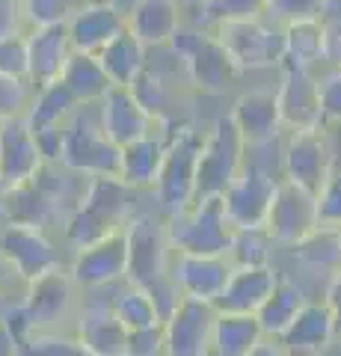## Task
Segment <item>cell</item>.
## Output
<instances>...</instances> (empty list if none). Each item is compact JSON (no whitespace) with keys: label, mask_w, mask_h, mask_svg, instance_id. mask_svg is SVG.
Returning <instances> with one entry per match:
<instances>
[{"label":"cell","mask_w":341,"mask_h":356,"mask_svg":"<svg viewBox=\"0 0 341 356\" xmlns=\"http://www.w3.org/2000/svg\"><path fill=\"white\" fill-rule=\"evenodd\" d=\"M324 303L333 312V321H335V341L341 344V267L335 273H329V282H326V291H324Z\"/></svg>","instance_id":"cell-52"},{"label":"cell","mask_w":341,"mask_h":356,"mask_svg":"<svg viewBox=\"0 0 341 356\" xmlns=\"http://www.w3.org/2000/svg\"><path fill=\"white\" fill-rule=\"evenodd\" d=\"M0 252L6 255V261L15 267V273L24 282L53 270V267H63L60 252L53 247V241L48 238V232L36 226L3 222L0 226Z\"/></svg>","instance_id":"cell-14"},{"label":"cell","mask_w":341,"mask_h":356,"mask_svg":"<svg viewBox=\"0 0 341 356\" xmlns=\"http://www.w3.org/2000/svg\"><path fill=\"white\" fill-rule=\"evenodd\" d=\"M30 102H33L30 81H15V77L0 74V122L24 119Z\"/></svg>","instance_id":"cell-42"},{"label":"cell","mask_w":341,"mask_h":356,"mask_svg":"<svg viewBox=\"0 0 341 356\" xmlns=\"http://www.w3.org/2000/svg\"><path fill=\"white\" fill-rule=\"evenodd\" d=\"M232 270L235 267L226 255L172 252V259H169V280L178 285L181 297L205 300V303H214L219 297V291L226 288Z\"/></svg>","instance_id":"cell-18"},{"label":"cell","mask_w":341,"mask_h":356,"mask_svg":"<svg viewBox=\"0 0 341 356\" xmlns=\"http://www.w3.org/2000/svg\"><path fill=\"white\" fill-rule=\"evenodd\" d=\"M24 6V24L30 27H51L65 24L74 13V0H21Z\"/></svg>","instance_id":"cell-41"},{"label":"cell","mask_w":341,"mask_h":356,"mask_svg":"<svg viewBox=\"0 0 341 356\" xmlns=\"http://www.w3.org/2000/svg\"><path fill=\"white\" fill-rule=\"evenodd\" d=\"M167 48L184 63V74L193 89L205 95H219L238 81V65L214 33L184 24L172 33Z\"/></svg>","instance_id":"cell-2"},{"label":"cell","mask_w":341,"mask_h":356,"mask_svg":"<svg viewBox=\"0 0 341 356\" xmlns=\"http://www.w3.org/2000/svg\"><path fill=\"white\" fill-rule=\"evenodd\" d=\"M27 39V81L33 89L53 83L63 72L65 60L72 57V42L65 24L51 27H30L24 30Z\"/></svg>","instance_id":"cell-21"},{"label":"cell","mask_w":341,"mask_h":356,"mask_svg":"<svg viewBox=\"0 0 341 356\" xmlns=\"http://www.w3.org/2000/svg\"><path fill=\"white\" fill-rule=\"evenodd\" d=\"M205 131L178 122L163 152V163L155 181V196L160 202V214L169 217L175 211L187 208L196 199V163H199Z\"/></svg>","instance_id":"cell-4"},{"label":"cell","mask_w":341,"mask_h":356,"mask_svg":"<svg viewBox=\"0 0 341 356\" xmlns=\"http://www.w3.org/2000/svg\"><path fill=\"white\" fill-rule=\"evenodd\" d=\"M247 161V146L240 140L232 116H217L214 125L205 131L199 163H196V199L199 196H219L232 184Z\"/></svg>","instance_id":"cell-6"},{"label":"cell","mask_w":341,"mask_h":356,"mask_svg":"<svg viewBox=\"0 0 341 356\" xmlns=\"http://www.w3.org/2000/svg\"><path fill=\"white\" fill-rule=\"evenodd\" d=\"M128 89L134 92V98L142 104V110H146L151 119L169 116V86H167V81H163V74L151 69L149 63L142 65V72L131 81Z\"/></svg>","instance_id":"cell-40"},{"label":"cell","mask_w":341,"mask_h":356,"mask_svg":"<svg viewBox=\"0 0 341 356\" xmlns=\"http://www.w3.org/2000/svg\"><path fill=\"white\" fill-rule=\"evenodd\" d=\"M149 291L151 297V303H155V312H158V318H160V324L172 315V309L178 306V300H181V291H178V285H175L169 280V273L167 276H160V280L155 282H149V285H142Z\"/></svg>","instance_id":"cell-49"},{"label":"cell","mask_w":341,"mask_h":356,"mask_svg":"<svg viewBox=\"0 0 341 356\" xmlns=\"http://www.w3.org/2000/svg\"><path fill=\"white\" fill-rule=\"evenodd\" d=\"M217 309L214 303L181 297L163 321V356H208Z\"/></svg>","instance_id":"cell-12"},{"label":"cell","mask_w":341,"mask_h":356,"mask_svg":"<svg viewBox=\"0 0 341 356\" xmlns=\"http://www.w3.org/2000/svg\"><path fill=\"white\" fill-rule=\"evenodd\" d=\"M125 241H128L125 282L149 285L169 273L172 250L167 241V220L163 217L137 211V214L125 222Z\"/></svg>","instance_id":"cell-7"},{"label":"cell","mask_w":341,"mask_h":356,"mask_svg":"<svg viewBox=\"0 0 341 356\" xmlns=\"http://www.w3.org/2000/svg\"><path fill=\"white\" fill-rule=\"evenodd\" d=\"M279 178L282 175H276L273 170L261 166L256 158L247 154L240 172L219 193L228 222L235 229H264V217H267V208H270V199H273Z\"/></svg>","instance_id":"cell-8"},{"label":"cell","mask_w":341,"mask_h":356,"mask_svg":"<svg viewBox=\"0 0 341 356\" xmlns=\"http://www.w3.org/2000/svg\"><path fill=\"white\" fill-rule=\"evenodd\" d=\"M326 0H267L264 15L276 24H291V21H306V18H321Z\"/></svg>","instance_id":"cell-43"},{"label":"cell","mask_w":341,"mask_h":356,"mask_svg":"<svg viewBox=\"0 0 341 356\" xmlns=\"http://www.w3.org/2000/svg\"><path fill=\"white\" fill-rule=\"evenodd\" d=\"M116 229L119 226H113L110 220H104L98 211H92L90 205H83V202L63 220V235H65V243H69L72 250L90 247V243L101 241L104 235H110V232H116Z\"/></svg>","instance_id":"cell-36"},{"label":"cell","mask_w":341,"mask_h":356,"mask_svg":"<svg viewBox=\"0 0 341 356\" xmlns=\"http://www.w3.org/2000/svg\"><path fill=\"white\" fill-rule=\"evenodd\" d=\"M208 356H219V353H214V350H208Z\"/></svg>","instance_id":"cell-58"},{"label":"cell","mask_w":341,"mask_h":356,"mask_svg":"<svg viewBox=\"0 0 341 356\" xmlns=\"http://www.w3.org/2000/svg\"><path fill=\"white\" fill-rule=\"evenodd\" d=\"M273 247L276 243L270 241V235L264 229H235L226 259L232 261V267H264V264H270Z\"/></svg>","instance_id":"cell-38"},{"label":"cell","mask_w":341,"mask_h":356,"mask_svg":"<svg viewBox=\"0 0 341 356\" xmlns=\"http://www.w3.org/2000/svg\"><path fill=\"white\" fill-rule=\"evenodd\" d=\"M279 280V270L270 264L264 267H235L228 276L226 288L214 300L217 312H244V315H256V309L264 303V297L273 291Z\"/></svg>","instance_id":"cell-24"},{"label":"cell","mask_w":341,"mask_h":356,"mask_svg":"<svg viewBox=\"0 0 341 356\" xmlns=\"http://www.w3.org/2000/svg\"><path fill=\"white\" fill-rule=\"evenodd\" d=\"M285 42V60L282 65H294V69H315L321 63V18H306L291 21L282 27Z\"/></svg>","instance_id":"cell-34"},{"label":"cell","mask_w":341,"mask_h":356,"mask_svg":"<svg viewBox=\"0 0 341 356\" xmlns=\"http://www.w3.org/2000/svg\"><path fill=\"white\" fill-rule=\"evenodd\" d=\"M0 356H18V336L0 315Z\"/></svg>","instance_id":"cell-54"},{"label":"cell","mask_w":341,"mask_h":356,"mask_svg":"<svg viewBox=\"0 0 341 356\" xmlns=\"http://www.w3.org/2000/svg\"><path fill=\"white\" fill-rule=\"evenodd\" d=\"M291 356H324V353H315V350H291Z\"/></svg>","instance_id":"cell-56"},{"label":"cell","mask_w":341,"mask_h":356,"mask_svg":"<svg viewBox=\"0 0 341 356\" xmlns=\"http://www.w3.org/2000/svg\"><path fill=\"white\" fill-rule=\"evenodd\" d=\"M125 27V13H119L113 3H81L65 21L72 51L78 54H98Z\"/></svg>","instance_id":"cell-23"},{"label":"cell","mask_w":341,"mask_h":356,"mask_svg":"<svg viewBox=\"0 0 341 356\" xmlns=\"http://www.w3.org/2000/svg\"><path fill=\"white\" fill-rule=\"evenodd\" d=\"M74 339L90 356H125L128 330L113 312V297H86L74 315Z\"/></svg>","instance_id":"cell-15"},{"label":"cell","mask_w":341,"mask_h":356,"mask_svg":"<svg viewBox=\"0 0 341 356\" xmlns=\"http://www.w3.org/2000/svg\"><path fill=\"white\" fill-rule=\"evenodd\" d=\"M306 303V294L303 288L279 276L273 291L264 297V303L256 309V321L264 336H273V339H282V332L291 327V321L297 318V312L303 309Z\"/></svg>","instance_id":"cell-28"},{"label":"cell","mask_w":341,"mask_h":356,"mask_svg":"<svg viewBox=\"0 0 341 356\" xmlns=\"http://www.w3.org/2000/svg\"><path fill=\"white\" fill-rule=\"evenodd\" d=\"M125 356H163V324L128 330Z\"/></svg>","instance_id":"cell-48"},{"label":"cell","mask_w":341,"mask_h":356,"mask_svg":"<svg viewBox=\"0 0 341 356\" xmlns=\"http://www.w3.org/2000/svg\"><path fill=\"white\" fill-rule=\"evenodd\" d=\"M163 220H167V241L172 252L226 255L235 235V226L228 222L223 208V196H199Z\"/></svg>","instance_id":"cell-1"},{"label":"cell","mask_w":341,"mask_h":356,"mask_svg":"<svg viewBox=\"0 0 341 356\" xmlns=\"http://www.w3.org/2000/svg\"><path fill=\"white\" fill-rule=\"evenodd\" d=\"M83 3H113V0H83Z\"/></svg>","instance_id":"cell-57"},{"label":"cell","mask_w":341,"mask_h":356,"mask_svg":"<svg viewBox=\"0 0 341 356\" xmlns=\"http://www.w3.org/2000/svg\"><path fill=\"white\" fill-rule=\"evenodd\" d=\"M134 196H137V191H134V187H128L122 178L98 175V178H86L81 202L90 205L104 220H110L113 226L122 229L125 222L137 214V211H134Z\"/></svg>","instance_id":"cell-26"},{"label":"cell","mask_w":341,"mask_h":356,"mask_svg":"<svg viewBox=\"0 0 341 356\" xmlns=\"http://www.w3.org/2000/svg\"><path fill=\"white\" fill-rule=\"evenodd\" d=\"M291 252H294V259L303 267H309V270L335 273L341 267V229L317 226L303 241H297Z\"/></svg>","instance_id":"cell-33"},{"label":"cell","mask_w":341,"mask_h":356,"mask_svg":"<svg viewBox=\"0 0 341 356\" xmlns=\"http://www.w3.org/2000/svg\"><path fill=\"white\" fill-rule=\"evenodd\" d=\"M321 63L341 69V13L329 0L321 13Z\"/></svg>","instance_id":"cell-44"},{"label":"cell","mask_w":341,"mask_h":356,"mask_svg":"<svg viewBox=\"0 0 341 356\" xmlns=\"http://www.w3.org/2000/svg\"><path fill=\"white\" fill-rule=\"evenodd\" d=\"M175 125L178 122H172L169 116L155 119L151 134L119 149V178L128 187H134V191H151L155 187L160 163H163V152H167V143L172 137Z\"/></svg>","instance_id":"cell-17"},{"label":"cell","mask_w":341,"mask_h":356,"mask_svg":"<svg viewBox=\"0 0 341 356\" xmlns=\"http://www.w3.org/2000/svg\"><path fill=\"white\" fill-rule=\"evenodd\" d=\"M57 81L74 95L78 104H98L101 95L113 86L95 54H78V51H72V57L65 60Z\"/></svg>","instance_id":"cell-27"},{"label":"cell","mask_w":341,"mask_h":356,"mask_svg":"<svg viewBox=\"0 0 341 356\" xmlns=\"http://www.w3.org/2000/svg\"><path fill=\"white\" fill-rule=\"evenodd\" d=\"M228 116H232L247 149L273 146V143L282 140L276 89H270V86H258V89H249V92H240L235 98L232 110H228Z\"/></svg>","instance_id":"cell-16"},{"label":"cell","mask_w":341,"mask_h":356,"mask_svg":"<svg viewBox=\"0 0 341 356\" xmlns=\"http://www.w3.org/2000/svg\"><path fill=\"white\" fill-rule=\"evenodd\" d=\"M24 6L21 0H0V39L3 36H15V33H24Z\"/></svg>","instance_id":"cell-51"},{"label":"cell","mask_w":341,"mask_h":356,"mask_svg":"<svg viewBox=\"0 0 341 356\" xmlns=\"http://www.w3.org/2000/svg\"><path fill=\"white\" fill-rule=\"evenodd\" d=\"M244 356H291V350L282 344V339H273V336H261Z\"/></svg>","instance_id":"cell-53"},{"label":"cell","mask_w":341,"mask_h":356,"mask_svg":"<svg viewBox=\"0 0 341 356\" xmlns=\"http://www.w3.org/2000/svg\"><path fill=\"white\" fill-rule=\"evenodd\" d=\"M267 0H211L208 6H202L196 18L190 21L193 27L208 30L226 24V21H240V18H261Z\"/></svg>","instance_id":"cell-39"},{"label":"cell","mask_w":341,"mask_h":356,"mask_svg":"<svg viewBox=\"0 0 341 356\" xmlns=\"http://www.w3.org/2000/svg\"><path fill=\"white\" fill-rule=\"evenodd\" d=\"M0 74L27 81V39L24 33L0 39Z\"/></svg>","instance_id":"cell-46"},{"label":"cell","mask_w":341,"mask_h":356,"mask_svg":"<svg viewBox=\"0 0 341 356\" xmlns=\"http://www.w3.org/2000/svg\"><path fill=\"white\" fill-rule=\"evenodd\" d=\"M211 33L219 39V44L228 51V57L235 60L238 72L279 69L282 60H285L282 24L270 21L267 15L226 21V24L214 27Z\"/></svg>","instance_id":"cell-5"},{"label":"cell","mask_w":341,"mask_h":356,"mask_svg":"<svg viewBox=\"0 0 341 356\" xmlns=\"http://www.w3.org/2000/svg\"><path fill=\"white\" fill-rule=\"evenodd\" d=\"M0 217H3V222H21V226H36L45 232L51 222H57L48 199L42 196L36 181L0 191Z\"/></svg>","instance_id":"cell-29"},{"label":"cell","mask_w":341,"mask_h":356,"mask_svg":"<svg viewBox=\"0 0 341 356\" xmlns=\"http://www.w3.org/2000/svg\"><path fill=\"white\" fill-rule=\"evenodd\" d=\"M81 104L74 102V95L65 89L60 81L45 83L39 89H33V102L24 113V122L30 125V131H45V128H63L65 119H69Z\"/></svg>","instance_id":"cell-31"},{"label":"cell","mask_w":341,"mask_h":356,"mask_svg":"<svg viewBox=\"0 0 341 356\" xmlns=\"http://www.w3.org/2000/svg\"><path fill=\"white\" fill-rule=\"evenodd\" d=\"M95 113H98V125H101L104 137L110 143H116L119 149L146 137L155 128V119L142 110V104L137 102L128 86H110L101 95V102L95 104Z\"/></svg>","instance_id":"cell-19"},{"label":"cell","mask_w":341,"mask_h":356,"mask_svg":"<svg viewBox=\"0 0 341 356\" xmlns=\"http://www.w3.org/2000/svg\"><path fill=\"white\" fill-rule=\"evenodd\" d=\"M101 63L104 74L110 77L113 86H131V81L142 72V65L149 63V51L137 42V36H131L128 27L119 33L116 39H110L101 51L95 54Z\"/></svg>","instance_id":"cell-30"},{"label":"cell","mask_w":341,"mask_h":356,"mask_svg":"<svg viewBox=\"0 0 341 356\" xmlns=\"http://www.w3.org/2000/svg\"><path fill=\"white\" fill-rule=\"evenodd\" d=\"M317 196V222L341 229V170H333Z\"/></svg>","instance_id":"cell-45"},{"label":"cell","mask_w":341,"mask_h":356,"mask_svg":"<svg viewBox=\"0 0 341 356\" xmlns=\"http://www.w3.org/2000/svg\"><path fill=\"white\" fill-rule=\"evenodd\" d=\"M24 280L15 273V267L6 261V255L0 252V309H6L9 303L21 300V291H24Z\"/></svg>","instance_id":"cell-50"},{"label":"cell","mask_w":341,"mask_h":356,"mask_svg":"<svg viewBox=\"0 0 341 356\" xmlns=\"http://www.w3.org/2000/svg\"><path fill=\"white\" fill-rule=\"evenodd\" d=\"M276 110H279L282 131L324 128L321 92H317V77H315V72H309V69H294V65H279Z\"/></svg>","instance_id":"cell-13"},{"label":"cell","mask_w":341,"mask_h":356,"mask_svg":"<svg viewBox=\"0 0 341 356\" xmlns=\"http://www.w3.org/2000/svg\"><path fill=\"white\" fill-rule=\"evenodd\" d=\"M125 270H128L125 226L110 232V235H104L101 241L90 243V247L74 250L72 264H69V276L81 291L125 282Z\"/></svg>","instance_id":"cell-11"},{"label":"cell","mask_w":341,"mask_h":356,"mask_svg":"<svg viewBox=\"0 0 341 356\" xmlns=\"http://www.w3.org/2000/svg\"><path fill=\"white\" fill-rule=\"evenodd\" d=\"M317 196L306 187L279 178L273 191L267 217H264V232L276 247H294L312 229H317Z\"/></svg>","instance_id":"cell-10"},{"label":"cell","mask_w":341,"mask_h":356,"mask_svg":"<svg viewBox=\"0 0 341 356\" xmlns=\"http://www.w3.org/2000/svg\"><path fill=\"white\" fill-rule=\"evenodd\" d=\"M264 336L256 315L244 312H217L214 332H211V350L219 356H244L252 344Z\"/></svg>","instance_id":"cell-32"},{"label":"cell","mask_w":341,"mask_h":356,"mask_svg":"<svg viewBox=\"0 0 341 356\" xmlns=\"http://www.w3.org/2000/svg\"><path fill=\"white\" fill-rule=\"evenodd\" d=\"M335 341V321L324 300H306L291 327L282 332V344L288 350H315L324 353Z\"/></svg>","instance_id":"cell-25"},{"label":"cell","mask_w":341,"mask_h":356,"mask_svg":"<svg viewBox=\"0 0 341 356\" xmlns=\"http://www.w3.org/2000/svg\"><path fill=\"white\" fill-rule=\"evenodd\" d=\"M42 166H45V158H42L27 122H0V191L33 181Z\"/></svg>","instance_id":"cell-20"},{"label":"cell","mask_w":341,"mask_h":356,"mask_svg":"<svg viewBox=\"0 0 341 356\" xmlns=\"http://www.w3.org/2000/svg\"><path fill=\"white\" fill-rule=\"evenodd\" d=\"M125 24L146 51H160L184 24V9L178 0H134L125 13Z\"/></svg>","instance_id":"cell-22"},{"label":"cell","mask_w":341,"mask_h":356,"mask_svg":"<svg viewBox=\"0 0 341 356\" xmlns=\"http://www.w3.org/2000/svg\"><path fill=\"white\" fill-rule=\"evenodd\" d=\"M317 92H321L324 125H338L341 122V69H326L317 77Z\"/></svg>","instance_id":"cell-47"},{"label":"cell","mask_w":341,"mask_h":356,"mask_svg":"<svg viewBox=\"0 0 341 356\" xmlns=\"http://www.w3.org/2000/svg\"><path fill=\"white\" fill-rule=\"evenodd\" d=\"M333 172V146L326 128L288 131L279 154V175L306 191L317 193Z\"/></svg>","instance_id":"cell-9"},{"label":"cell","mask_w":341,"mask_h":356,"mask_svg":"<svg viewBox=\"0 0 341 356\" xmlns=\"http://www.w3.org/2000/svg\"><path fill=\"white\" fill-rule=\"evenodd\" d=\"M113 312H116V318L122 321L125 330H140V327L160 324L155 303H151V297L142 285H131V282L119 285V291L113 294Z\"/></svg>","instance_id":"cell-35"},{"label":"cell","mask_w":341,"mask_h":356,"mask_svg":"<svg viewBox=\"0 0 341 356\" xmlns=\"http://www.w3.org/2000/svg\"><path fill=\"white\" fill-rule=\"evenodd\" d=\"M57 163L83 178H119V146L104 137L101 125H98L95 104H81L65 119Z\"/></svg>","instance_id":"cell-3"},{"label":"cell","mask_w":341,"mask_h":356,"mask_svg":"<svg viewBox=\"0 0 341 356\" xmlns=\"http://www.w3.org/2000/svg\"><path fill=\"white\" fill-rule=\"evenodd\" d=\"M211 0H178V6L184 9V13H199L202 6H208Z\"/></svg>","instance_id":"cell-55"},{"label":"cell","mask_w":341,"mask_h":356,"mask_svg":"<svg viewBox=\"0 0 341 356\" xmlns=\"http://www.w3.org/2000/svg\"><path fill=\"white\" fill-rule=\"evenodd\" d=\"M18 356H90L69 330H30L18 341Z\"/></svg>","instance_id":"cell-37"}]
</instances>
